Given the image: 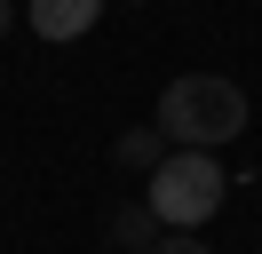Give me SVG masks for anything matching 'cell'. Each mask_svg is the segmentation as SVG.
<instances>
[{
    "mask_svg": "<svg viewBox=\"0 0 262 254\" xmlns=\"http://www.w3.org/2000/svg\"><path fill=\"white\" fill-rule=\"evenodd\" d=\"M151 127H159L175 151H223V143L246 135V88L223 79V72H183V79L159 88Z\"/></svg>",
    "mask_w": 262,
    "mask_h": 254,
    "instance_id": "6da1fadb",
    "label": "cell"
},
{
    "mask_svg": "<svg viewBox=\"0 0 262 254\" xmlns=\"http://www.w3.org/2000/svg\"><path fill=\"white\" fill-rule=\"evenodd\" d=\"M223 159L214 151H167L159 167H151V215L167 222V230H199V222L214 215V206H223Z\"/></svg>",
    "mask_w": 262,
    "mask_h": 254,
    "instance_id": "7a4b0ae2",
    "label": "cell"
},
{
    "mask_svg": "<svg viewBox=\"0 0 262 254\" xmlns=\"http://www.w3.org/2000/svg\"><path fill=\"white\" fill-rule=\"evenodd\" d=\"M103 8H112V0H24V24H32L40 40H80V32H96Z\"/></svg>",
    "mask_w": 262,
    "mask_h": 254,
    "instance_id": "3957f363",
    "label": "cell"
},
{
    "mask_svg": "<svg viewBox=\"0 0 262 254\" xmlns=\"http://www.w3.org/2000/svg\"><path fill=\"white\" fill-rule=\"evenodd\" d=\"M103 238H112V254H159V215H151V199H119L112 215H103Z\"/></svg>",
    "mask_w": 262,
    "mask_h": 254,
    "instance_id": "277c9868",
    "label": "cell"
},
{
    "mask_svg": "<svg viewBox=\"0 0 262 254\" xmlns=\"http://www.w3.org/2000/svg\"><path fill=\"white\" fill-rule=\"evenodd\" d=\"M167 151H175V143H167L159 127H127V135L112 143V159H119V167H127V175H143V167H159Z\"/></svg>",
    "mask_w": 262,
    "mask_h": 254,
    "instance_id": "5b68a950",
    "label": "cell"
},
{
    "mask_svg": "<svg viewBox=\"0 0 262 254\" xmlns=\"http://www.w3.org/2000/svg\"><path fill=\"white\" fill-rule=\"evenodd\" d=\"M159 254H214V246H207V238H191V230H167Z\"/></svg>",
    "mask_w": 262,
    "mask_h": 254,
    "instance_id": "8992f818",
    "label": "cell"
},
{
    "mask_svg": "<svg viewBox=\"0 0 262 254\" xmlns=\"http://www.w3.org/2000/svg\"><path fill=\"white\" fill-rule=\"evenodd\" d=\"M8 24H16V0H0V32H8Z\"/></svg>",
    "mask_w": 262,
    "mask_h": 254,
    "instance_id": "52a82bcc",
    "label": "cell"
},
{
    "mask_svg": "<svg viewBox=\"0 0 262 254\" xmlns=\"http://www.w3.org/2000/svg\"><path fill=\"white\" fill-rule=\"evenodd\" d=\"M127 8H143V0H127Z\"/></svg>",
    "mask_w": 262,
    "mask_h": 254,
    "instance_id": "ba28073f",
    "label": "cell"
}]
</instances>
